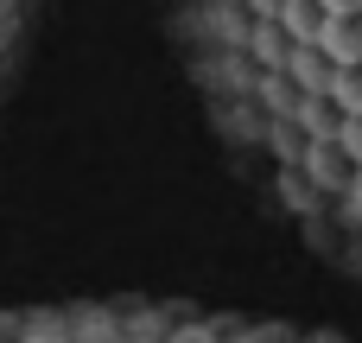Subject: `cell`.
<instances>
[{"instance_id":"obj_1","label":"cell","mask_w":362,"mask_h":343,"mask_svg":"<svg viewBox=\"0 0 362 343\" xmlns=\"http://www.w3.org/2000/svg\"><path fill=\"white\" fill-rule=\"evenodd\" d=\"M318 51L337 64V70H356L362 64V32H356V13H337L318 25Z\"/></svg>"},{"instance_id":"obj_2","label":"cell","mask_w":362,"mask_h":343,"mask_svg":"<svg viewBox=\"0 0 362 343\" xmlns=\"http://www.w3.org/2000/svg\"><path fill=\"white\" fill-rule=\"evenodd\" d=\"M318 25H325L318 0H293V6H286V32H293V45H318Z\"/></svg>"},{"instance_id":"obj_3","label":"cell","mask_w":362,"mask_h":343,"mask_svg":"<svg viewBox=\"0 0 362 343\" xmlns=\"http://www.w3.org/2000/svg\"><path fill=\"white\" fill-rule=\"evenodd\" d=\"M337 140H344V153L356 159V172H362V115H344V127H337Z\"/></svg>"},{"instance_id":"obj_4","label":"cell","mask_w":362,"mask_h":343,"mask_svg":"<svg viewBox=\"0 0 362 343\" xmlns=\"http://www.w3.org/2000/svg\"><path fill=\"white\" fill-rule=\"evenodd\" d=\"M318 13H325V19H337V13H356V0H318Z\"/></svg>"},{"instance_id":"obj_5","label":"cell","mask_w":362,"mask_h":343,"mask_svg":"<svg viewBox=\"0 0 362 343\" xmlns=\"http://www.w3.org/2000/svg\"><path fill=\"white\" fill-rule=\"evenodd\" d=\"M356 32H362V13H356Z\"/></svg>"},{"instance_id":"obj_6","label":"cell","mask_w":362,"mask_h":343,"mask_svg":"<svg viewBox=\"0 0 362 343\" xmlns=\"http://www.w3.org/2000/svg\"><path fill=\"white\" fill-rule=\"evenodd\" d=\"M356 13H362V0H356Z\"/></svg>"}]
</instances>
